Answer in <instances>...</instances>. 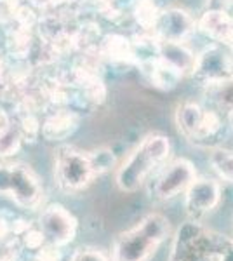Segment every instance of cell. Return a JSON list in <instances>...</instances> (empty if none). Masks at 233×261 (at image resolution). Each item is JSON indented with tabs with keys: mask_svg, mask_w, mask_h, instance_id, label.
Segmentation results:
<instances>
[{
	"mask_svg": "<svg viewBox=\"0 0 233 261\" xmlns=\"http://www.w3.org/2000/svg\"><path fill=\"white\" fill-rule=\"evenodd\" d=\"M171 237V223L160 213H150L133 228L120 231L112 246V261H150Z\"/></svg>",
	"mask_w": 233,
	"mask_h": 261,
	"instance_id": "6da1fadb",
	"label": "cell"
},
{
	"mask_svg": "<svg viewBox=\"0 0 233 261\" xmlns=\"http://www.w3.org/2000/svg\"><path fill=\"white\" fill-rule=\"evenodd\" d=\"M169 261H233V239L190 220L177 228Z\"/></svg>",
	"mask_w": 233,
	"mask_h": 261,
	"instance_id": "7a4b0ae2",
	"label": "cell"
},
{
	"mask_svg": "<svg viewBox=\"0 0 233 261\" xmlns=\"http://www.w3.org/2000/svg\"><path fill=\"white\" fill-rule=\"evenodd\" d=\"M171 155V141L162 134H150L129 153L115 172V185L120 192H136L148 176Z\"/></svg>",
	"mask_w": 233,
	"mask_h": 261,
	"instance_id": "3957f363",
	"label": "cell"
},
{
	"mask_svg": "<svg viewBox=\"0 0 233 261\" xmlns=\"http://www.w3.org/2000/svg\"><path fill=\"white\" fill-rule=\"evenodd\" d=\"M97 178L91 153L75 146H59L54 157V179L61 192L79 193Z\"/></svg>",
	"mask_w": 233,
	"mask_h": 261,
	"instance_id": "277c9868",
	"label": "cell"
},
{
	"mask_svg": "<svg viewBox=\"0 0 233 261\" xmlns=\"http://www.w3.org/2000/svg\"><path fill=\"white\" fill-rule=\"evenodd\" d=\"M0 195H6L21 209L35 211L44 202V188L24 164H0Z\"/></svg>",
	"mask_w": 233,
	"mask_h": 261,
	"instance_id": "5b68a950",
	"label": "cell"
},
{
	"mask_svg": "<svg viewBox=\"0 0 233 261\" xmlns=\"http://www.w3.org/2000/svg\"><path fill=\"white\" fill-rule=\"evenodd\" d=\"M39 230L44 235L45 242L61 249L75 241L79 221L65 205L49 204L39 216Z\"/></svg>",
	"mask_w": 233,
	"mask_h": 261,
	"instance_id": "8992f818",
	"label": "cell"
},
{
	"mask_svg": "<svg viewBox=\"0 0 233 261\" xmlns=\"http://www.w3.org/2000/svg\"><path fill=\"white\" fill-rule=\"evenodd\" d=\"M176 124L179 133L190 140H207L221 127V120L214 112L202 108L197 103H183L176 110Z\"/></svg>",
	"mask_w": 233,
	"mask_h": 261,
	"instance_id": "52a82bcc",
	"label": "cell"
},
{
	"mask_svg": "<svg viewBox=\"0 0 233 261\" xmlns=\"http://www.w3.org/2000/svg\"><path fill=\"white\" fill-rule=\"evenodd\" d=\"M197 178L193 164L186 159H176L164 167L151 185V195L157 200H171L179 193H185L186 188Z\"/></svg>",
	"mask_w": 233,
	"mask_h": 261,
	"instance_id": "ba28073f",
	"label": "cell"
},
{
	"mask_svg": "<svg viewBox=\"0 0 233 261\" xmlns=\"http://www.w3.org/2000/svg\"><path fill=\"white\" fill-rule=\"evenodd\" d=\"M190 75L204 86L224 81L233 75V58L221 45H211L195 58V65Z\"/></svg>",
	"mask_w": 233,
	"mask_h": 261,
	"instance_id": "9c48e42d",
	"label": "cell"
},
{
	"mask_svg": "<svg viewBox=\"0 0 233 261\" xmlns=\"http://www.w3.org/2000/svg\"><path fill=\"white\" fill-rule=\"evenodd\" d=\"M221 202V185L216 179L195 178L185 192V209L190 220L200 221Z\"/></svg>",
	"mask_w": 233,
	"mask_h": 261,
	"instance_id": "30bf717a",
	"label": "cell"
},
{
	"mask_svg": "<svg viewBox=\"0 0 233 261\" xmlns=\"http://www.w3.org/2000/svg\"><path fill=\"white\" fill-rule=\"evenodd\" d=\"M195 30V21L192 16L183 9H172L159 12L153 32L159 40H171V42H183L188 39Z\"/></svg>",
	"mask_w": 233,
	"mask_h": 261,
	"instance_id": "8fae6325",
	"label": "cell"
},
{
	"mask_svg": "<svg viewBox=\"0 0 233 261\" xmlns=\"http://www.w3.org/2000/svg\"><path fill=\"white\" fill-rule=\"evenodd\" d=\"M198 30L219 44L231 45L233 19L223 9H207L197 23Z\"/></svg>",
	"mask_w": 233,
	"mask_h": 261,
	"instance_id": "7c38bea8",
	"label": "cell"
},
{
	"mask_svg": "<svg viewBox=\"0 0 233 261\" xmlns=\"http://www.w3.org/2000/svg\"><path fill=\"white\" fill-rule=\"evenodd\" d=\"M157 56L165 65L183 77L190 75L195 65V54L188 47H185L183 42H171V40H159L157 39Z\"/></svg>",
	"mask_w": 233,
	"mask_h": 261,
	"instance_id": "4fadbf2b",
	"label": "cell"
},
{
	"mask_svg": "<svg viewBox=\"0 0 233 261\" xmlns=\"http://www.w3.org/2000/svg\"><path fill=\"white\" fill-rule=\"evenodd\" d=\"M79 119L73 113H56L49 117L40 127L42 136L47 141H63L77 130Z\"/></svg>",
	"mask_w": 233,
	"mask_h": 261,
	"instance_id": "5bb4252c",
	"label": "cell"
},
{
	"mask_svg": "<svg viewBox=\"0 0 233 261\" xmlns=\"http://www.w3.org/2000/svg\"><path fill=\"white\" fill-rule=\"evenodd\" d=\"M205 94L219 110L233 113V75L224 81L205 86Z\"/></svg>",
	"mask_w": 233,
	"mask_h": 261,
	"instance_id": "9a60e30c",
	"label": "cell"
},
{
	"mask_svg": "<svg viewBox=\"0 0 233 261\" xmlns=\"http://www.w3.org/2000/svg\"><path fill=\"white\" fill-rule=\"evenodd\" d=\"M209 162H211V167H213L219 178L233 183V151L231 150H224V148L213 150L211 151Z\"/></svg>",
	"mask_w": 233,
	"mask_h": 261,
	"instance_id": "2e32d148",
	"label": "cell"
},
{
	"mask_svg": "<svg viewBox=\"0 0 233 261\" xmlns=\"http://www.w3.org/2000/svg\"><path fill=\"white\" fill-rule=\"evenodd\" d=\"M21 133L18 125L14 124L9 133H6L4 136H0V157H11V155L18 153L21 148Z\"/></svg>",
	"mask_w": 233,
	"mask_h": 261,
	"instance_id": "e0dca14e",
	"label": "cell"
},
{
	"mask_svg": "<svg viewBox=\"0 0 233 261\" xmlns=\"http://www.w3.org/2000/svg\"><path fill=\"white\" fill-rule=\"evenodd\" d=\"M70 261H112V256H108L99 247L82 246L71 252Z\"/></svg>",
	"mask_w": 233,
	"mask_h": 261,
	"instance_id": "ac0fdd59",
	"label": "cell"
},
{
	"mask_svg": "<svg viewBox=\"0 0 233 261\" xmlns=\"http://www.w3.org/2000/svg\"><path fill=\"white\" fill-rule=\"evenodd\" d=\"M92 159V164H94V169L97 172V176H101L103 172L110 171L115 164V157H113V151L108 148H97L89 151Z\"/></svg>",
	"mask_w": 233,
	"mask_h": 261,
	"instance_id": "d6986e66",
	"label": "cell"
},
{
	"mask_svg": "<svg viewBox=\"0 0 233 261\" xmlns=\"http://www.w3.org/2000/svg\"><path fill=\"white\" fill-rule=\"evenodd\" d=\"M157 16H159V12H157L155 6L150 2V0H139V4L136 7V18L143 27L153 28Z\"/></svg>",
	"mask_w": 233,
	"mask_h": 261,
	"instance_id": "ffe728a7",
	"label": "cell"
},
{
	"mask_svg": "<svg viewBox=\"0 0 233 261\" xmlns=\"http://www.w3.org/2000/svg\"><path fill=\"white\" fill-rule=\"evenodd\" d=\"M19 133H21V138H27L30 141H35L37 136H39L40 133V125L39 122H37L33 117H24L23 120H21V124L18 125Z\"/></svg>",
	"mask_w": 233,
	"mask_h": 261,
	"instance_id": "44dd1931",
	"label": "cell"
},
{
	"mask_svg": "<svg viewBox=\"0 0 233 261\" xmlns=\"http://www.w3.org/2000/svg\"><path fill=\"white\" fill-rule=\"evenodd\" d=\"M33 261H61L59 247H54L50 244H45L39 251L33 252Z\"/></svg>",
	"mask_w": 233,
	"mask_h": 261,
	"instance_id": "7402d4cb",
	"label": "cell"
},
{
	"mask_svg": "<svg viewBox=\"0 0 233 261\" xmlns=\"http://www.w3.org/2000/svg\"><path fill=\"white\" fill-rule=\"evenodd\" d=\"M12 127H14V124H12V120L9 119V115L0 108V136H4L6 133H9Z\"/></svg>",
	"mask_w": 233,
	"mask_h": 261,
	"instance_id": "603a6c76",
	"label": "cell"
},
{
	"mask_svg": "<svg viewBox=\"0 0 233 261\" xmlns=\"http://www.w3.org/2000/svg\"><path fill=\"white\" fill-rule=\"evenodd\" d=\"M233 0H207V9H223L226 11V7L230 6Z\"/></svg>",
	"mask_w": 233,
	"mask_h": 261,
	"instance_id": "cb8c5ba5",
	"label": "cell"
},
{
	"mask_svg": "<svg viewBox=\"0 0 233 261\" xmlns=\"http://www.w3.org/2000/svg\"><path fill=\"white\" fill-rule=\"evenodd\" d=\"M231 45H233V39H231Z\"/></svg>",
	"mask_w": 233,
	"mask_h": 261,
	"instance_id": "d4e9b609",
	"label": "cell"
},
{
	"mask_svg": "<svg viewBox=\"0 0 233 261\" xmlns=\"http://www.w3.org/2000/svg\"><path fill=\"white\" fill-rule=\"evenodd\" d=\"M0 2H2V0H0Z\"/></svg>",
	"mask_w": 233,
	"mask_h": 261,
	"instance_id": "484cf974",
	"label": "cell"
}]
</instances>
